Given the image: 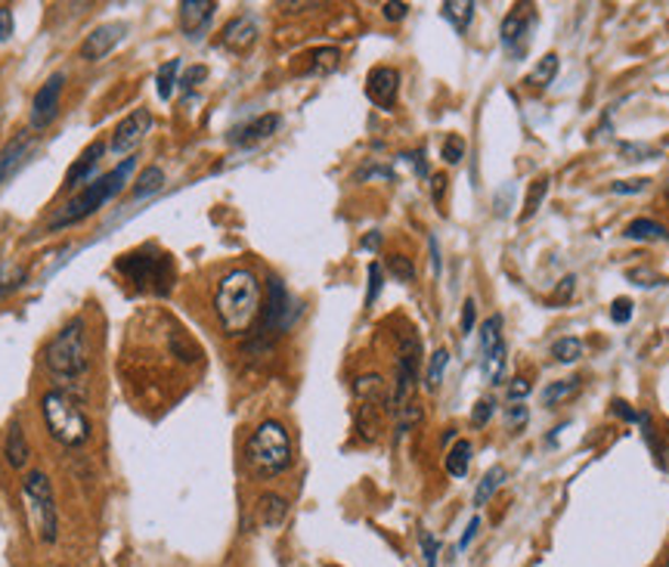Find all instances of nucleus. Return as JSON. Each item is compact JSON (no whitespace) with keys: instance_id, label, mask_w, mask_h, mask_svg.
Masks as SVG:
<instances>
[{"instance_id":"55","label":"nucleus","mask_w":669,"mask_h":567,"mask_svg":"<svg viewBox=\"0 0 669 567\" xmlns=\"http://www.w3.org/2000/svg\"><path fill=\"white\" fill-rule=\"evenodd\" d=\"M378 246H382V236H378V233H372V236L363 239V249H378Z\"/></svg>"},{"instance_id":"16","label":"nucleus","mask_w":669,"mask_h":567,"mask_svg":"<svg viewBox=\"0 0 669 567\" xmlns=\"http://www.w3.org/2000/svg\"><path fill=\"white\" fill-rule=\"evenodd\" d=\"M280 125H282V118L280 115H273V112H270V115H258L254 122H248V125L229 131L227 140L233 143V146H254V143L270 140V137L280 131Z\"/></svg>"},{"instance_id":"50","label":"nucleus","mask_w":669,"mask_h":567,"mask_svg":"<svg viewBox=\"0 0 669 567\" xmlns=\"http://www.w3.org/2000/svg\"><path fill=\"white\" fill-rule=\"evenodd\" d=\"M205 78H208V69H205V66H195V69L186 71V78H183V88H186V90L195 88V84H199V81H205Z\"/></svg>"},{"instance_id":"25","label":"nucleus","mask_w":669,"mask_h":567,"mask_svg":"<svg viewBox=\"0 0 669 567\" xmlns=\"http://www.w3.org/2000/svg\"><path fill=\"white\" fill-rule=\"evenodd\" d=\"M502 480H506V468L502 465H494L484 478H480V484H477L475 490V506H487L490 502V497H494L496 490L502 487Z\"/></svg>"},{"instance_id":"19","label":"nucleus","mask_w":669,"mask_h":567,"mask_svg":"<svg viewBox=\"0 0 669 567\" xmlns=\"http://www.w3.org/2000/svg\"><path fill=\"white\" fill-rule=\"evenodd\" d=\"M103 152H106V143H93L88 152L71 165V171L66 174V186L78 190V186H84V183H93V168H97V161H100Z\"/></svg>"},{"instance_id":"49","label":"nucleus","mask_w":669,"mask_h":567,"mask_svg":"<svg viewBox=\"0 0 669 567\" xmlns=\"http://www.w3.org/2000/svg\"><path fill=\"white\" fill-rule=\"evenodd\" d=\"M623 156H630V161H645V159H651V156H657L654 149H645V146H623Z\"/></svg>"},{"instance_id":"15","label":"nucleus","mask_w":669,"mask_h":567,"mask_svg":"<svg viewBox=\"0 0 669 567\" xmlns=\"http://www.w3.org/2000/svg\"><path fill=\"white\" fill-rule=\"evenodd\" d=\"M397 93H400V71L390 69V66H378L370 71L366 78V97L378 109H394L397 103Z\"/></svg>"},{"instance_id":"29","label":"nucleus","mask_w":669,"mask_h":567,"mask_svg":"<svg viewBox=\"0 0 669 567\" xmlns=\"http://www.w3.org/2000/svg\"><path fill=\"white\" fill-rule=\"evenodd\" d=\"M468 462H472V443L456 441V446H453L450 456H446V472H450L453 478H465V475H468Z\"/></svg>"},{"instance_id":"30","label":"nucleus","mask_w":669,"mask_h":567,"mask_svg":"<svg viewBox=\"0 0 669 567\" xmlns=\"http://www.w3.org/2000/svg\"><path fill=\"white\" fill-rule=\"evenodd\" d=\"M25 149H29V140L25 137H19V140L7 143V149L0 152V183L13 174V168L19 165V159L25 156Z\"/></svg>"},{"instance_id":"20","label":"nucleus","mask_w":669,"mask_h":567,"mask_svg":"<svg viewBox=\"0 0 669 567\" xmlns=\"http://www.w3.org/2000/svg\"><path fill=\"white\" fill-rule=\"evenodd\" d=\"M3 453H7V462H10L13 468H25V465H29L32 450H29L25 431H22L19 422H13V426L7 428V446H3Z\"/></svg>"},{"instance_id":"10","label":"nucleus","mask_w":669,"mask_h":567,"mask_svg":"<svg viewBox=\"0 0 669 567\" xmlns=\"http://www.w3.org/2000/svg\"><path fill=\"white\" fill-rule=\"evenodd\" d=\"M298 314V302L288 295L285 283H282L280 276H270V280H267V307L261 329H264V332H276V336H280V332H288V329L295 326Z\"/></svg>"},{"instance_id":"33","label":"nucleus","mask_w":669,"mask_h":567,"mask_svg":"<svg viewBox=\"0 0 669 567\" xmlns=\"http://www.w3.org/2000/svg\"><path fill=\"white\" fill-rule=\"evenodd\" d=\"M29 280V270L19 264H0V295H10Z\"/></svg>"},{"instance_id":"32","label":"nucleus","mask_w":669,"mask_h":567,"mask_svg":"<svg viewBox=\"0 0 669 567\" xmlns=\"http://www.w3.org/2000/svg\"><path fill=\"white\" fill-rule=\"evenodd\" d=\"M524 32H528L524 16H521V13H511V16L502 22V44L518 54V41H524ZM524 47H528V41H524Z\"/></svg>"},{"instance_id":"1","label":"nucleus","mask_w":669,"mask_h":567,"mask_svg":"<svg viewBox=\"0 0 669 567\" xmlns=\"http://www.w3.org/2000/svg\"><path fill=\"white\" fill-rule=\"evenodd\" d=\"M214 314L227 336H246L261 317V283L251 270H229L214 292Z\"/></svg>"},{"instance_id":"40","label":"nucleus","mask_w":669,"mask_h":567,"mask_svg":"<svg viewBox=\"0 0 669 567\" xmlns=\"http://www.w3.org/2000/svg\"><path fill=\"white\" fill-rule=\"evenodd\" d=\"M438 552H441V543H438V536H434V533H431V531H422L424 565L438 567Z\"/></svg>"},{"instance_id":"22","label":"nucleus","mask_w":669,"mask_h":567,"mask_svg":"<svg viewBox=\"0 0 669 567\" xmlns=\"http://www.w3.org/2000/svg\"><path fill=\"white\" fill-rule=\"evenodd\" d=\"M258 514H261L264 528H280L282 521H285V514H288V502L276 497V494H264L261 502H258Z\"/></svg>"},{"instance_id":"8","label":"nucleus","mask_w":669,"mask_h":567,"mask_svg":"<svg viewBox=\"0 0 669 567\" xmlns=\"http://www.w3.org/2000/svg\"><path fill=\"white\" fill-rule=\"evenodd\" d=\"M353 394H356V428L366 441H375L378 434V426H382V412L388 409L390 394L388 385L382 375H360L356 385H353Z\"/></svg>"},{"instance_id":"34","label":"nucleus","mask_w":669,"mask_h":567,"mask_svg":"<svg viewBox=\"0 0 669 567\" xmlns=\"http://www.w3.org/2000/svg\"><path fill=\"white\" fill-rule=\"evenodd\" d=\"M446 363H450V354L446 351H434L431 354V360H428V375H424V388L428 390H438L443 382V370H446Z\"/></svg>"},{"instance_id":"3","label":"nucleus","mask_w":669,"mask_h":567,"mask_svg":"<svg viewBox=\"0 0 669 567\" xmlns=\"http://www.w3.org/2000/svg\"><path fill=\"white\" fill-rule=\"evenodd\" d=\"M44 363L47 370L59 378H81L90 370V338H88V319L75 317L66 322L56 338L44 351Z\"/></svg>"},{"instance_id":"31","label":"nucleus","mask_w":669,"mask_h":567,"mask_svg":"<svg viewBox=\"0 0 669 567\" xmlns=\"http://www.w3.org/2000/svg\"><path fill=\"white\" fill-rule=\"evenodd\" d=\"M307 59H310V69H307V75H329V71L338 69L341 54H338L334 47H319V50H314V54L307 56Z\"/></svg>"},{"instance_id":"11","label":"nucleus","mask_w":669,"mask_h":567,"mask_svg":"<svg viewBox=\"0 0 669 567\" xmlns=\"http://www.w3.org/2000/svg\"><path fill=\"white\" fill-rule=\"evenodd\" d=\"M480 373L490 385H499L506 373V338H502V317H490L480 326Z\"/></svg>"},{"instance_id":"35","label":"nucleus","mask_w":669,"mask_h":567,"mask_svg":"<svg viewBox=\"0 0 669 567\" xmlns=\"http://www.w3.org/2000/svg\"><path fill=\"white\" fill-rule=\"evenodd\" d=\"M546 193H548V178L533 180V186H530L528 199H524V212H521V220H530L533 214L540 212V205H543Z\"/></svg>"},{"instance_id":"7","label":"nucleus","mask_w":669,"mask_h":567,"mask_svg":"<svg viewBox=\"0 0 669 567\" xmlns=\"http://www.w3.org/2000/svg\"><path fill=\"white\" fill-rule=\"evenodd\" d=\"M22 499H25V512L35 528L41 543H56L59 536V512H56V497L50 478L44 472H32L22 480Z\"/></svg>"},{"instance_id":"47","label":"nucleus","mask_w":669,"mask_h":567,"mask_svg":"<svg viewBox=\"0 0 669 567\" xmlns=\"http://www.w3.org/2000/svg\"><path fill=\"white\" fill-rule=\"evenodd\" d=\"M382 13L388 22H400L409 13V3H382Z\"/></svg>"},{"instance_id":"26","label":"nucleus","mask_w":669,"mask_h":567,"mask_svg":"<svg viewBox=\"0 0 669 567\" xmlns=\"http://www.w3.org/2000/svg\"><path fill=\"white\" fill-rule=\"evenodd\" d=\"M177 71H180V59H168L156 75V93H159L161 103H168L177 90Z\"/></svg>"},{"instance_id":"2","label":"nucleus","mask_w":669,"mask_h":567,"mask_svg":"<svg viewBox=\"0 0 669 567\" xmlns=\"http://www.w3.org/2000/svg\"><path fill=\"white\" fill-rule=\"evenodd\" d=\"M134 168H137V159H124L118 168H112L109 174H103V178H97L93 183H88L81 193L75 195L71 202H66V205L50 217L47 230H66V227H75V224L88 220L90 214L100 212L109 199H115V195L122 193L124 183H127V178H131Z\"/></svg>"},{"instance_id":"41","label":"nucleus","mask_w":669,"mask_h":567,"mask_svg":"<svg viewBox=\"0 0 669 567\" xmlns=\"http://www.w3.org/2000/svg\"><path fill=\"white\" fill-rule=\"evenodd\" d=\"M528 419H530V412L524 404H511V407L506 409V422H509L511 431H518V428L528 426Z\"/></svg>"},{"instance_id":"38","label":"nucleus","mask_w":669,"mask_h":567,"mask_svg":"<svg viewBox=\"0 0 669 567\" xmlns=\"http://www.w3.org/2000/svg\"><path fill=\"white\" fill-rule=\"evenodd\" d=\"M382 285H385V270H382V264H375V261H372V264H370V292H366V307H372V304L378 302V295H382Z\"/></svg>"},{"instance_id":"44","label":"nucleus","mask_w":669,"mask_h":567,"mask_svg":"<svg viewBox=\"0 0 669 567\" xmlns=\"http://www.w3.org/2000/svg\"><path fill=\"white\" fill-rule=\"evenodd\" d=\"M475 319H477V304L475 298H468V302L462 304V332H465V336L475 332Z\"/></svg>"},{"instance_id":"52","label":"nucleus","mask_w":669,"mask_h":567,"mask_svg":"<svg viewBox=\"0 0 669 567\" xmlns=\"http://www.w3.org/2000/svg\"><path fill=\"white\" fill-rule=\"evenodd\" d=\"M477 531H480V518H472V521H468V528H465V533H462V543H458V546H462V549H465V546H468V543H472V540H475L477 536Z\"/></svg>"},{"instance_id":"36","label":"nucleus","mask_w":669,"mask_h":567,"mask_svg":"<svg viewBox=\"0 0 669 567\" xmlns=\"http://www.w3.org/2000/svg\"><path fill=\"white\" fill-rule=\"evenodd\" d=\"M552 356L558 363H577L582 356V341L580 338H562V341L552 344Z\"/></svg>"},{"instance_id":"51","label":"nucleus","mask_w":669,"mask_h":567,"mask_svg":"<svg viewBox=\"0 0 669 567\" xmlns=\"http://www.w3.org/2000/svg\"><path fill=\"white\" fill-rule=\"evenodd\" d=\"M530 394V382L528 378H514L509 385V397L511 400H521V397H528Z\"/></svg>"},{"instance_id":"53","label":"nucleus","mask_w":669,"mask_h":567,"mask_svg":"<svg viewBox=\"0 0 669 567\" xmlns=\"http://www.w3.org/2000/svg\"><path fill=\"white\" fill-rule=\"evenodd\" d=\"M428 246H431V267H434V273H441V251H438V239L431 236V239H428Z\"/></svg>"},{"instance_id":"6","label":"nucleus","mask_w":669,"mask_h":567,"mask_svg":"<svg viewBox=\"0 0 669 567\" xmlns=\"http://www.w3.org/2000/svg\"><path fill=\"white\" fill-rule=\"evenodd\" d=\"M115 267H118V273L127 276V283H134L140 292H149V295H168L174 285V261L165 251H127L124 258H118Z\"/></svg>"},{"instance_id":"18","label":"nucleus","mask_w":669,"mask_h":567,"mask_svg":"<svg viewBox=\"0 0 669 567\" xmlns=\"http://www.w3.org/2000/svg\"><path fill=\"white\" fill-rule=\"evenodd\" d=\"M254 41H258V25L248 16L233 19L227 29H224V35H220V44H224L227 50H233V54H246Z\"/></svg>"},{"instance_id":"17","label":"nucleus","mask_w":669,"mask_h":567,"mask_svg":"<svg viewBox=\"0 0 669 567\" xmlns=\"http://www.w3.org/2000/svg\"><path fill=\"white\" fill-rule=\"evenodd\" d=\"M217 3L214 0H183L180 3V29L190 37H199V32L212 22Z\"/></svg>"},{"instance_id":"12","label":"nucleus","mask_w":669,"mask_h":567,"mask_svg":"<svg viewBox=\"0 0 669 567\" xmlns=\"http://www.w3.org/2000/svg\"><path fill=\"white\" fill-rule=\"evenodd\" d=\"M63 88H66V75L54 71L44 81V88L35 93V100H32V127L35 131H47L56 122L59 106H63Z\"/></svg>"},{"instance_id":"46","label":"nucleus","mask_w":669,"mask_h":567,"mask_svg":"<svg viewBox=\"0 0 669 567\" xmlns=\"http://www.w3.org/2000/svg\"><path fill=\"white\" fill-rule=\"evenodd\" d=\"M574 288H577V280L574 276H564L562 285H558V292L552 295V304H564L570 295H574Z\"/></svg>"},{"instance_id":"27","label":"nucleus","mask_w":669,"mask_h":567,"mask_svg":"<svg viewBox=\"0 0 669 567\" xmlns=\"http://www.w3.org/2000/svg\"><path fill=\"white\" fill-rule=\"evenodd\" d=\"M161 186H165V171H161V168H146L140 178H137V186H134L131 199H134V202L149 199L152 193H159Z\"/></svg>"},{"instance_id":"54","label":"nucleus","mask_w":669,"mask_h":567,"mask_svg":"<svg viewBox=\"0 0 669 567\" xmlns=\"http://www.w3.org/2000/svg\"><path fill=\"white\" fill-rule=\"evenodd\" d=\"M614 412H616V416H623V419H630V422H635V419H638L633 409H630V404H623V400H616Z\"/></svg>"},{"instance_id":"57","label":"nucleus","mask_w":669,"mask_h":567,"mask_svg":"<svg viewBox=\"0 0 669 567\" xmlns=\"http://www.w3.org/2000/svg\"><path fill=\"white\" fill-rule=\"evenodd\" d=\"M329 567H334V565H329Z\"/></svg>"},{"instance_id":"28","label":"nucleus","mask_w":669,"mask_h":567,"mask_svg":"<svg viewBox=\"0 0 669 567\" xmlns=\"http://www.w3.org/2000/svg\"><path fill=\"white\" fill-rule=\"evenodd\" d=\"M558 69H562V63H558V56L548 54L546 59H540V66L530 71L528 75V84H533V88H548L555 78H558Z\"/></svg>"},{"instance_id":"24","label":"nucleus","mask_w":669,"mask_h":567,"mask_svg":"<svg viewBox=\"0 0 669 567\" xmlns=\"http://www.w3.org/2000/svg\"><path fill=\"white\" fill-rule=\"evenodd\" d=\"M580 394V382L577 378H564V382H555V385H548L546 390H543V404H546L548 409L562 407L564 400H570V397H577Z\"/></svg>"},{"instance_id":"39","label":"nucleus","mask_w":669,"mask_h":567,"mask_svg":"<svg viewBox=\"0 0 669 567\" xmlns=\"http://www.w3.org/2000/svg\"><path fill=\"white\" fill-rule=\"evenodd\" d=\"M462 156H465V140L456 137V134L446 137V143H443V161H446V165H458Z\"/></svg>"},{"instance_id":"21","label":"nucleus","mask_w":669,"mask_h":567,"mask_svg":"<svg viewBox=\"0 0 669 567\" xmlns=\"http://www.w3.org/2000/svg\"><path fill=\"white\" fill-rule=\"evenodd\" d=\"M626 239H635V242H664V239H669V233L664 224H657V220H648V217H638V220H633L630 227H626V233H623Z\"/></svg>"},{"instance_id":"13","label":"nucleus","mask_w":669,"mask_h":567,"mask_svg":"<svg viewBox=\"0 0 669 567\" xmlns=\"http://www.w3.org/2000/svg\"><path fill=\"white\" fill-rule=\"evenodd\" d=\"M149 127H152V112L143 106L134 109V112H131L127 118H122L118 127L112 131V140H109L112 156H127V152H134V149L143 143V137L149 134Z\"/></svg>"},{"instance_id":"37","label":"nucleus","mask_w":669,"mask_h":567,"mask_svg":"<svg viewBox=\"0 0 669 567\" xmlns=\"http://www.w3.org/2000/svg\"><path fill=\"white\" fill-rule=\"evenodd\" d=\"M388 270H390V276H394V280H400V283H412V280H416V267H412V261L404 258V254H390Z\"/></svg>"},{"instance_id":"9","label":"nucleus","mask_w":669,"mask_h":567,"mask_svg":"<svg viewBox=\"0 0 669 567\" xmlns=\"http://www.w3.org/2000/svg\"><path fill=\"white\" fill-rule=\"evenodd\" d=\"M419 354H422L419 338L416 336L400 338L397 382H394V390H390V404H388V409H394L397 416H400L406 407H412V394H416V382H419Z\"/></svg>"},{"instance_id":"56","label":"nucleus","mask_w":669,"mask_h":567,"mask_svg":"<svg viewBox=\"0 0 669 567\" xmlns=\"http://www.w3.org/2000/svg\"><path fill=\"white\" fill-rule=\"evenodd\" d=\"M443 186H446V178H443V174H438V178H434V202H441Z\"/></svg>"},{"instance_id":"42","label":"nucleus","mask_w":669,"mask_h":567,"mask_svg":"<svg viewBox=\"0 0 669 567\" xmlns=\"http://www.w3.org/2000/svg\"><path fill=\"white\" fill-rule=\"evenodd\" d=\"M642 190H648V180H645V178H635V180H616L614 186H611V193H616V195L642 193Z\"/></svg>"},{"instance_id":"48","label":"nucleus","mask_w":669,"mask_h":567,"mask_svg":"<svg viewBox=\"0 0 669 567\" xmlns=\"http://www.w3.org/2000/svg\"><path fill=\"white\" fill-rule=\"evenodd\" d=\"M10 35H13V10L0 7V41H10Z\"/></svg>"},{"instance_id":"4","label":"nucleus","mask_w":669,"mask_h":567,"mask_svg":"<svg viewBox=\"0 0 669 567\" xmlns=\"http://www.w3.org/2000/svg\"><path fill=\"white\" fill-rule=\"evenodd\" d=\"M41 416L50 438L63 446H84L90 441V419L81 404L66 390H47L41 397Z\"/></svg>"},{"instance_id":"45","label":"nucleus","mask_w":669,"mask_h":567,"mask_svg":"<svg viewBox=\"0 0 669 567\" xmlns=\"http://www.w3.org/2000/svg\"><path fill=\"white\" fill-rule=\"evenodd\" d=\"M490 416H494V400H480L475 412H472V422H475L477 428H484L490 422Z\"/></svg>"},{"instance_id":"23","label":"nucleus","mask_w":669,"mask_h":567,"mask_svg":"<svg viewBox=\"0 0 669 567\" xmlns=\"http://www.w3.org/2000/svg\"><path fill=\"white\" fill-rule=\"evenodd\" d=\"M443 19L456 29V32H468L472 19H475V3L472 0H450L443 3Z\"/></svg>"},{"instance_id":"14","label":"nucleus","mask_w":669,"mask_h":567,"mask_svg":"<svg viewBox=\"0 0 669 567\" xmlns=\"http://www.w3.org/2000/svg\"><path fill=\"white\" fill-rule=\"evenodd\" d=\"M124 32H127V25H122V22H106V25H100V29H93L88 37H84V44H81V59H88V63H100V59H106L112 50H115V44L122 41Z\"/></svg>"},{"instance_id":"5","label":"nucleus","mask_w":669,"mask_h":567,"mask_svg":"<svg viewBox=\"0 0 669 567\" xmlns=\"http://www.w3.org/2000/svg\"><path fill=\"white\" fill-rule=\"evenodd\" d=\"M246 460L258 478H276L292 465V441L288 431L276 419H267L248 438Z\"/></svg>"},{"instance_id":"43","label":"nucleus","mask_w":669,"mask_h":567,"mask_svg":"<svg viewBox=\"0 0 669 567\" xmlns=\"http://www.w3.org/2000/svg\"><path fill=\"white\" fill-rule=\"evenodd\" d=\"M611 319L620 322V326L630 322V319H633V302H630V298H616V302L611 304Z\"/></svg>"}]
</instances>
